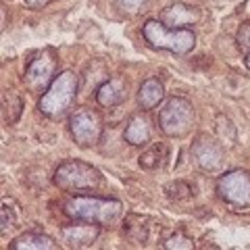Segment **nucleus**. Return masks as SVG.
I'll list each match as a JSON object with an SVG mask.
<instances>
[{
    "label": "nucleus",
    "mask_w": 250,
    "mask_h": 250,
    "mask_svg": "<svg viewBox=\"0 0 250 250\" xmlns=\"http://www.w3.org/2000/svg\"><path fill=\"white\" fill-rule=\"evenodd\" d=\"M192 156L194 163L207 173H215L221 171L225 165V150L217 140L208 136H198L192 144Z\"/></svg>",
    "instance_id": "nucleus-9"
},
{
    "label": "nucleus",
    "mask_w": 250,
    "mask_h": 250,
    "mask_svg": "<svg viewBox=\"0 0 250 250\" xmlns=\"http://www.w3.org/2000/svg\"><path fill=\"white\" fill-rule=\"evenodd\" d=\"M2 113H4V121L6 123H17L19 121V117L23 115V100H21L19 94H15V92L4 94Z\"/></svg>",
    "instance_id": "nucleus-18"
},
{
    "label": "nucleus",
    "mask_w": 250,
    "mask_h": 250,
    "mask_svg": "<svg viewBox=\"0 0 250 250\" xmlns=\"http://www.w3.org/2000/svg\"><path fill=\"white\" fill-rule=\"evenodd\" d=\"M152 138V123L146 115H134L129 119V123L125 125V131H123V140L131 146H144L150 142Z\"/></svg>",
    "instance_id": "nucleus-13"
},
{
    "label": "nucleus",
    "mask_w": 250,
    "mask_h": 250,
    "mask_svg": "<svg viewBox=\"0 0 250 250\" xmlns=\"http://www.w3.org/2000/svg\"><path fill=\"white\" fill-rule=\"evenodd\" d=\"M29 9H44V6H48L52 0H23Z\"/></svg>",
    "instance_id": "nucleus-25"
},
{
    "label": "nucleus",
    "mask_w": 250,
    "mask_h": 250,
    "mask_svg": "<svg viewBox=\"0 0 250 250\" xmlns=\"http://www.w3.org/2000/svg\"><path fill=\"white\" fill-rule=\"evenodd\" d=\"M238 44H240V48L244 52L250 50V21L244 23V25L238 29Z\"/></svg>",
    "instance_id": "nucleus-23"
},
{
    "label": "nucleus",
    "mask_w": 250,
    "mask_h": 250,
    "mask_svg": "<svg viewBox=\"0 0 250 250\" xmlns=\"http://www.w3.org/2000/svg\"><path fill=\"white\" fill-rule=\"evenodd\" d=\"M163 98H165V88L156 77H150V80H146L140 85L138 104L142 106V111H152V108H156L163 103Z\"/></svg>",
    "instance_id": "nucleus-14"
},
{
    "label": "nucleus",
    "mask_w": 250,
    "mask_h": 250,
    "mask_svg": "<svg viewBox=\"0 0 250 250\" xmlns=\"http://www.w3.org/2000/svg\"><path fill=\"white\" fill-rule=\"evenodd\" d=\"M148 231H150V225H148L146 217L129 213L123 219V236L127 240H131L134 244H144L148 240Z\"/></svg>",
    "instance_id": "nucleus-16"
},
{
    "label": "nucleus",
    "mask_w": 250,
    "mask_h": 250,
    "mask_svg": "<svg viewBox=\"0 0 250 250\" xmlns=\"http://www.w3.org/2000/svg\"><path fill=\"white\" fill-rule=\"evenodd\" d=\"M161 21L165 23L167 27L184 29V27L196 25V23L200 21V11L196 9V6H192V4L175 2V4H169L167 9H163Z\"/></svg>",
    "instance_id": "nucleus-10"
},
{
    "label": "nucleus",
    "mask_w": 250,
    "mask_h": 250,
    "mask_svg": "<svg viewBox=\"0 0 250 250\" xmlns=\"http://www.w3.org/2000/svg\"><path fill=\"white\" fill-rule=\"evenodd\" d=\"M80 92V77L73 71H61L40 96L38 108L50 119H62Z\"/></svg>",
    "instance_id": "nucleus-1"
},
{
    "label": "nucleus",
    "mask_w": 250,
    "mask_h": 250,
    "mask_svg": "<svg viewBox=\"0 0 250 250\" xmlns=\"http://www.w3.org/2000/svg\"><path fill=\"white\" fill-rule=\"evenodd\" d=\"M115 4L119 13L127 15V17H136V15L144 13L152 4V0H115Z\"/></svg>",
    "instance_id": "nucleus-19"
},
{
    "label": "nucleus",
    "mask_w": 250,
    "mask_h": 250,
    "mask_svg": "<svg viewBox=\"0 0 250 250\" xmlns=\"http://www.w3.org/2000/svg\"><path fill=\"white\" fill-rule=\"evenodd\" d=\"M217 134L221 136V140L228 138V144L236 142V129H233L231 121L228 119V117H223V115L217 117Z\"/></svg>",
    "instance_id": "nucleus-21"
},
{
    "label": "nucleus",
    "mask_w": 250,
    "mask_h": 250,
    "mask_svg": "<svg viewBox=\"0 0 250 250\" xmlns=\"http://www.w3.org/2000/svg\"><path fill=\"white\" fill-rule=\"evenodd\" d=\"M167 161V146L165 144H152L148 150L140 154V167L142 169H159Z\"/></svg>",
    "instance_id": "nucleus-17"
},
{
    "label": "nucleus",
    "mask_w": 250,
    "mask_h": 250,
    "mask_svg": "<svg viewBox=\"0 0 250 250\" xmlns=\"http://www.w3.org/2000/svg\"><path fill=\"white\" fill-rule=\"evenodd\" d=\"M217 194L228 205L236 208L250 207V173L244 169H233L217 179Z\"/></svg>",
    "instance_id": "nucleus-6"
},
{
    "label": "nucleus",
    "mask_w": 250,
    "mask_h": 250,
    "mask_svg": "<svg viewBox=\"0 0 250 250\" xmlns=\"http://www.w3.org/2000/svg\"><path fill=\"white\" fill-rule=\"evenodd\" d=\"M196 123V111L182 96H173L163 104L159 113V127L171 138H184L192 131Z\"/></svg>",
    "instance_id": "nucleus-5"
},
{
    "label": "nucleus",
    "mask_w": 250,
    "mask_h": 250,
    "mask_svg": "<svg viewBox=\"0 0 250 250\" xmlns=\"http://www.w3.org/2000/svg\"><path fill=\"white\" fill-rule=\"evenodd\" d=\"M98 236H100L98 223H90V221H77L75 225L62 228V240H65V244L71 246V248L90 246L92 242L98 240Z\"/></svg>",
    "instance_id": "nucleus-12"
},
{
    "label": "nucleus",
    "mask_w": 250,
    "mask_h": 250,
    "mask_svg": "<svg viewBox=\"0 0 250 250\" xmlns=\"http://www.w3.org/2000/svg\"><path fill=\"white\" fill-rule=\"evenodd\" d=\"M165 248H169V250H192L194 248V242L190 238H186L184 233L177 231L171 238L165 240Z\"/></svg>",
    "instance_id": "nucleus-22"
},
{
    "label": "nucleus",
    "mask_w": 250,
    "mask_h": 250,
    "mask_svg": "<svg viewBox=\"0 0 250 250\" xmlns=\"http://www.w3.org/2000/svg\"><path fill=\"white\" fill-rule=\"evenodd\" d=\"M11 250H54L57 248V240H52L46 233H21L19 238H15L11 244Z\"/></svg>",
    "instance_id": "nucleus-15"
},
{
    "label": "nucleus",
    "mask_w": 250,
    "mask_h": 250,
    "mask_svg": "<svg viewBox=\"0 0 250 250\" xmlns=\"http://www.w3.org/2000/svg\"><path fill=\"white\" fill-rule=\"evenodd\" d=\"M69 129H71L75 144L92 148L103 138V119H100L98 113L90 111V108H80L69 119Z\"/></svg>",
    "instance_id": "nucleus-7"
},
{
    "label": "nucleus",
    "mask_w": 250,
    "mask_h": 250,
    "mask_svg": "<svg viewBox=\"0 0 250 250\" xmlns=\"http://www.w3.org/2000/svg\"><path fill=\"white\" fill-rule=\"evenodd\" d=\"M167 196L171 200H188L192 196V188L188 186L186 182H171L167 188H165Z\"/></svg>",
    "instance_id": "nucleus-20"
},
{
    "label": "nucleus",
    "mask_w": 250,
    "mask_h": 250,
    "mask_svg": "<svg viewBox=\"0 0 250 250\" xmlns=\"http://www.w3.org/2000/svg\"><path fill=\"white\" fill-rule=\"evenodd\" d=\"M52 182L61 190L67 192H88L103 186L100 171L83 161H69L57 167L52 175Z\"/></svg>",
    "instance_id": "nucleus-4"
},
{
    "label": "nucleus",
    "mask_w": 250,
    "mask_h": 250,
    "mask_svg": "<svg viewBox=\"0 0 250 250\" xmlns=\"http://www.w3.org/2000/svg\"><path fill=\"white\" fill-rule=\"evenodd\" d=\"M244 62H246V67H248V69H250V50H248V52H246V59H244Z\"/></svg>",
    "instance_id": "nucleus-26"
},
{
    "label": "nucleus",
    "mask_w": 250,
    "mask_h": 250,
    "mask_svg": "<svg viewBox=\"0 0 250 250\" xmlns=\"http://www.w3.org/2000/svg\"><path fill=\"white\" fill-rule=\"evenodd\" d=\"M125 98H127V83H125L121 75L106 77L96 88V103L104 108L119 106Z\"/></svg>",
    "instance_id": "nucleus-11"
},
{
    "label": "nucleus",
    "mask_w": 250,
    "mask_h": 250,
    "mask_svg": "<svg viewBox=\"0 0 250 250\" xmlns=\"http://www.w3.org/2000/svg\"><path fill=\"white\" fill-rule=\"evenodd\" d=\"M6 200L9 198H4V202H2V233H6V229H11L15 225V219H13V213H11L9 202Z\"/></svg>",
    "instance_id": "nucleus-24"
},
{
    "label": "nucleus",
    "mask_w": 250,
    "mask_h": 250,
    "mask_svg": "<svg viewBox=\"0 0 250 250\" xmlns=\"http://www.w3.org/2000/svg\"><path fill=\"white\" fill-rule=\"evenodd\" d=\"M142 36L152 48L167 50L173 54H186V52L194 50V46H196V36H194L192 29H188V27L173 29L156 19H148L144 23Z\"/></svg>",
    "instance_id": "nucleus-3"
},
{
    "label": "nucleus",
    "mask_w": 250,
    "mask_h": 250,
    "mask_svg": "<svg viewBox=\"0 0 250 250\" xmlns=\"http://www.w3.org/2000/svg\"><path fill=\"white\" fill-rule=\"evenodd\" d=\"M67 217L75 221H90V223H113L121 217L123 205L117 198H98V196H71L62 205Z\"/></svg>",
    "instance_id": "nucleus-2"
},
{
    "label": "nucleus",
    "mask_w": 250,
    "mask_h": 250,
    "mask_svg": "<svg viewBox=\"0 0 250 250\" xmlns=\"http://www.w3.org/2000/svg\"><path fill=\"white\" fill-rule=\"evenodd\" d=\"M54 71H57V57L52 50H42L38 52L34 59L27 62L25 69V83L29 90L34 92H42L50 85L54 80Z\"/></svg>",
    "instance_id": "nucleus-8"
}]
</instances>
